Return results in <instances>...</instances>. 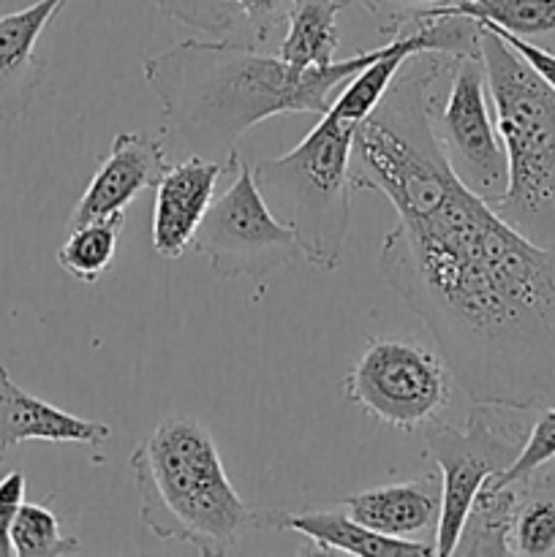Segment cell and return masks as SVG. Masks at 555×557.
I'll list each match as a JSON object with an SVG mask.
<instances>
[{
  "instance_id": "22",
  "label": "cell",
  "mask_w": 555,
  "mask_h": 557,
  "mask_svg": "<svg viewBox=\"0 0 555 557\" xmlns=\"http://www.w3.org/2000/svg\"><path fill=\"white\" fill-rule=\"evenodd\" d=\"M555 460V403L539 408V417L531 422L520 455L515 457L504 473H498L501 482H515V479L531 476L542 471L547 462Z\"/></svg>"
},
{
  "instance_id": "6",
  "label": "cell",
  "mask_w": 555,
  "mask_h": 557,
  "mask_svg": "<svg viewBox=\"0 0 555 557\" xmlns=\"http://www.w3.org/2000/svg\"><path fill=\"white\" fill-rule=\"evenodd\" d=\"M526 408L473 403L462 428L435 422L424 430V457L441 476V517L433 549L439 557L455 553L473 498L495 473H504L520 455L531 430Z\"/></svg>"
},
{
  "instance_id": "18",
  "label": "cell",
  "mask_w": 555,
  "mask_h": 557,
  "mask_svg": "<svg viewBox=\"0 0 555 557\" xmlns=\"http://www.w3.org/2000/svg\"><path fill=\"white\" fill-rule=\"evenodd\" d=\"M414 14L471 16V20L504 27V30L515 33L520 38H536L555 33V0H452V3L417 9Z\"/></svg>"
},
{
  "instance_id": "24",
  "label": "cell",
  "mask_w": 555,
  "mask_h": 557,
  "mask_svg": "<svg viewBox=\"0 0 555 557\" xmlns=\"http://www.w3.org/2000/svg\"><path fill=\"white\" fill-rule=\"evenodd\" d=\"M25 473L11 471L0 479V557L14 555L11 547V528H14L16 515H20L22 504H25Z\"/></svg>"
},
{
  "instance_id": "2",
  "label": "cell",
  "mask_w": 555,
  "mask_h": 557,
  "mask_svg": "<svg viewBox=\"0 0 555 557\" xmlns=\"http://www.w3.org/2000/svg\"><path fill=\"white\" fill-rule=\"evenodd\" d=\"M384 52L386 41L330 65L299 69L234 38H185L141 60V71L166 120L163 145L239 163L245 131L278 114H324L337 87Z\"/></svg>"
},
{
  "instance_id": "25",
  "label": "cell",
  "mask_w": 555,
  "mask_h": 557,
  "mask_svg": "<svg viewBox=\"0 0 555 557\" xmlns=\"http://www.w3.org/2000/svg\"><path fill=\"white\" fill-rule=\"evenodd\" d=\"M477 22H479V20H477ZM482 25H488L490 30L498 33V36L504 38V41L509 44V47L515 49V52L520 54V58L526 60V63L531 65V69L536 71L539 76H542L544 85H547L550 90L555 92V52H550V49L539 47V44H533L531 38H520V36H515V33L504 30V27L490 25V22H482Z\"/></svg>"
},
{
  "instance_id": "23",
  "label": "cell",
  "mask_w": 555,
  "mask_h": 557,
  "mask_svg": "<svg viewBox=\"0 0 555 557\" xmlns=\"http://www.w3.org/2000/svg\"><path fill=\"white\" fill-rule=\"evenodd\" d=\"M158 11L172 16L185 27L201 33H232L237 25V11L229 0H152Z\"/></svg>"
},
{
  "instance_id": "5",
  "label": "cell",
  "mask_w": 555,
  "mask_h": 557,
  "mask_svg": "<svg viewBox=\"0 0 555 557\" xmlns=\"http://www.w3.org/2000/svg\"><path fill=\"white\" fill-rule=\"evenodd\" d=\"M357 125L326 109L297 147L254 163V183L272 215L297 237L310 267H341L351 228V147Z\"/></svg>"
},
{
  "instance_id": "26",
  "label": "cell",
  "mask_w": 555,
  "mask_h": 557,
  "mask_svg": "<svg viewBox=\"0 0 555 557\" xmlns=\"http://www.w3.org/2000/svg\"><path fill=\"white\" fill-rule=\"evenodd\" d=\"M229 3H232L234 11H237L243 20H248L250 25L259 30V36L264 38L272 25L283 22V16H286L288 5H292L294 0H229Z\"/></svg>"
},
{
  "instance_id": "19",
  "label": "cell",
  "mask_w": 555,
  "mask_h": 557,
  "mask_svg": "<svg viewBox=\"0 0 555 557\" xmlns=\"http://www.w3.org/2000/svg\"><path fill=\"white\" fill-rule=\"evenodd\" d=\"M511 555H553L555 553V476L539 471L528 479L509 533Z\"/></svg>"
},
{
  "instance_id": "3",
  "label": "cell",
  "mask_w": 555,
  "mask_h": 557,
  "mask_svg": "<svg viewBox=\"0 0 555 557\" xmlns=\"http://www.w3.org/2000/svg\"><path fill=\"white\" fill-rule=\"evenodd\" d=\"M139 522L158 542H177L199 555H229L256 528L272 525V511L245 504L229 482L218 446L205 424L166 417L131 451Z\"/></svg>"
},
{
  "instance_id": "7",
  "label": "cell",
  "mask_w": 555,
  "mask_h": 557,
  "mask_svg": "<svg viewBox=\"0 0 555 557\" xmlns=\"http://www.w3.org/2000/svg\"><path fill=\"white\" fill-rule=\"evenodd\" d=\"M430 125L455 177L471 194L495 205L506 194L504 141L490 103L482 49L449 58L430 92Z\"/></svg>"
},
{
  "instance_id": "10",
  "label": "cell",
  "mask_w": 555,
  "mask_h": 557,
  "mask_svg": "<svg viewBox=\"0 0 555 557\" xmlns=\"http://www.w3.org/2000/svg\"><path fill=\"white\" fill-rule=\"evenodd\" d=\"M166 166L163 139L145 134H118L96 177L74 205L69 228L85 226V223H118L120 226L136 196L147 188H156Z\"/></svg>"
},
{
  "instance_id": "11",
  "label": "cell",
  "mask_w": 555,
  "mask_h": 557,
  "mask_svg": "<svg viewBox=\"0 0 555 557\" xmlns=\"http://www.w3.org/2000/svg\"><path fill=\"white\" fill-rule=\"evenodd\" d=\"M237 166L239 163L205 156L169 163L156 183L152 201V250L161 259H180L190 248L196 228L212 205L218 180Z\"/></svg>"
},
{
  "instance_id": "8",
  "label": "cell",
  "mask_w": 555,
  "mask_h": 557,
  "mask_svg": "<svg viewBox=\"0 0 555 557\" xmlns=\"http://www.w3.org/2000/svg\"><path fill=\"white\" fill-rule=\"evenodd\" d=\"M444 357L411 337H373L343 381V395L365 417L400 433H419L452 400Z\"/></svg>"
},
{
  "instance_id": "1",
  "label": "cell",
  "mask_w": 555,
  "mask_h": 557,
  "mask_svg": "<svg viewBox=\"0 0 555 557\" xmlns=\"http://www.w3.org/2000/svg\"><path fill=\"white\" fill-rule=\"evenodd\" d=\"M449 58L419 52L400 65L354 131L351 185L395 207L379 272L468 400L539 411L555 403V245L517 232L441 156L430 92Z\"/></svg>"
},
{
  "instance_id": "9",
  "label": "cell",
  "mask_w": 555,
  "mask_h": 557,
  "mask_svg": "<svg viewBox=\"0 0 555 557\" xmlns=\"http://www.w3.org/2000/svg\"><path fill=\"white\" fill-rule=\"evenodd\" d=\"M190 250L221 277H264L303 256L297 237L272 215L256 188L248 163H239L226 194L205 212Z\"/></svg>"
},
{
  "instance_id": "13",
  "label": "cell",
  "mask_w": 555,
  "mask_h": 557,
  "mask_svg": "<svg viewBox=\"0 0 555 557\" xmlns=\"http://www.w3.org/2000/svg\"><path fill=\"white\" fill-rule=\"evenodd\" d=\"M112 438V428L103 422L74 417L47 400H38L22 389L9 370L0 364V462L14 446L44 441V444H82L98 449Z\"/></svg>"
},
{
  "instance_id": "17",
  "label": "cell",
  "mask_w": 555,
  "mask_h": 557,
  "mask_svg": "<svg viewBox=\"0 0 555 557\" xmlns=\"http://www.w3.org/2000/svg\"><path fill=\"white\" fill-rule=\"evenodd\" d=\"M351 0H294L288 5L286 33L278 47V58L299 69H319L337 60L341 36L337 16Z\"/></svg>"
},
{
  "instance_id": "15",
  "label": "cell",
  "mask_w": 555,
  "mask_h": 557,
  "mask_svg": "<svg viewBox=\"0 0 555 557\" xmlns=\"http://www.w3.org/2000/svg\"><path fill=\"white\" fill-rule=\"evenodd\" d=\"M272 525L299 533L313 544L316 555H357V557H424L435 555L433 544L406 542L381 536L359 525L348 511L305 509L297 515H272Z\"/></svg>"
},
{
  "instance_id": "20",
  "label": "cell",
  "mask_w": 555,
  "mask_h": 557,
  "mask_svg": "<svg viewBox=\"0 0 555 557\" xmlns=\"http://www.w3.org/2000/svg\"><path fill=\"white\" fill-rule=\"evenodd\" d=\"M118 223H85L69 228V237L58 250V264L79 283H96L112 267L118 253Z\"/></svg>"
},
{
  "instance_id": "12",
  "label": "cell",
  "mask_w": 555,
  "mask_h": 557,
  "mask_svg": "<svg viewBox=\"0 0 555 557\" xmlns=\"http://www.w3.org/2000/svg\"><path fill=\"white\" fill-rule=\"evenodd\" d=\"M65 5L69 0H36L0 16V120H16L33 107L47 74L36 52L38 41Z\"/></svg>"
},
{
  "instance_id": "21",
  "label": "cell",
  "mask_w": 555,
  "mask_h": 557,
  "mask_svg": "<svg viewBox=\"0 0 555 557\" xmlns=\"http://www.w3.org/2000/svg\"><path fill=\"white\" fill-rule=\"evenodd\" d=\"M11 547L20 557H58L76 555L82 549V542L63 536V525L49 506L22 504L14 528H11Z\"/></svg>"
},
{
  "instance_id": "14",
  "label": "cell",
  "mask_w": 555,
  "mask_h": 557,
  "mask_svg": "<svg viewBox=\"0 0 555 557\" xmlns=\"http://www.w3.org/2000/svg\"><path fill=\"white\" fill-rule=\"evenodd\" d=\"M341 506L359 525L381 536L424 542L428 533H433L435 539V528H439L441 476L439 471H430L428 476L411 479V482L362 490L343 498Z\"/></svg>"
},
{
  "instance_id": "27",
  "label": "cell",
  "mask_w": 555,
  "mask_h": 557,
  "mask_svg": "<svg viewBox=\"0 0 555 557\" xmlns=\"http://www.w3.org/2000/svg\"><path fill=\"white\" fill-rule=\"evenodd\" d=\"M370 14H386L390 16L403 14V11H417V9H428V5H439V3H452V0H359Z\"/></svg>"
},
{
  "instance_id": "16",
  "label": "cell",
  "mask_w": 555,
  "mask_h": 557,
  "mask_svg": "<svg viewBox=\"0 0 555 557\" xmlns=\"http://www.w3.org/2000/svg\"><path fill=\"white\" fill-rule=\"evenodd\" d=\"M528 479L531 476L501 482L498 473L490 476L477 493V498H473L471 511H468L466 525H462L452 555H511V522H515L520 500L528 490Z\"/></svg>"
},
{
  "instance_id": "4",
  "label": "cell",
  "mask_w": 555,
  "mask_h": 557,
  "mask_svg": "<svg viewBox=\"0 0 555 557\" xmlns=\"http://www.w3.org/2000/svg\"><path fill=\"white\" fill-rule=\"evenodd\" d=\"M490 103L506 152L509 185L493 205L539 245H555V92L542 76L479 22Z\"/></svg>"
}]
</instances>
